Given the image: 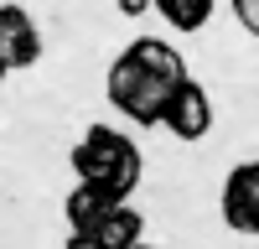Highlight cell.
Segmentation results:
<instances>
[{
    "label": "cell",
    "instance_id": "obj_10",
    "mask_svg": "<svg viewBox=\"0 0 259 249\" xmlns=\"http://www.w3.org/2000/svg\"><path fill=\"white\" fill-rule=\"evenodd\" d=\"M62 249H104L94 234H68V244H62Z\"/></svg>",
    "mask_w": 259,
    "mask_h": 249
},
{
    "label": "cell",
    "instance_id": "obj_4",
    "mask_svg": "<svg viewBox=\"0 0 259 249\" xmlns=\"http://www.w3.org/2000/svg\"><path fill=\"white\" fill-rule=\"evenodd\" d=\"M0 62H6V73L41 62V26L31 21L26 6H11V0L0 6Z\"/></svg>",
    "mask_w": 259,
    "mask_h": 249
},
{
    "label": "cell",
    "instance_id": "obj_1",
    "mask_svg": "<svg viewBox=\"0 0 259 249\" xmlns=\"http://www.w3.org/2000/svg\"><path fill=\"white\" fill-rule=\"evenodd\" d=\"M187 78L182 52L161 36H135L130 47L109 62V78H104V94L109 104L130 119V124H161L166 99L177 94V83Z\"/></svg>",
    "mask_w": 259,
    "mask_h": 249
},
{
    "label": "cell",
    "instance_id": "obj_9",
    "mask_svg": "<svg viewBox=\"0 0 259 249\" xmlns=\"http://www.w3.org/2000/svg\"><path fill=\"white\" fill-rule=\"evenodd\" d=\"M233 6V21L249 31V36H259V0H228Z\"/></svg>",
    "mask_w": 259,
    "mask_h": 249
},
{
    "label": "cell",
    "instance_id": "obj_12",
    "mask_svg": "<svg viewBox=\"0 0 259 249\" xmlns=\"http://www.w3.org/2000/svg\"><path fill=\"white\" fill-rule=\"evenodd\" d=\"M130 249H156V244H145V239H140V244H130Z\"/></svg>",
    "mask_w": 259,
    "mask_h": 249
},
{
    "label": "cell",
    "instance_id": "obj_2",
    "mask_svg": "<svg viewBox=\"0 0 259 249\" xmlns=\"http://www.w3.org/2000/svg\"><path fill=\"white\" fill-rule=\"evenodd\" d=\"M68 161H73L78 182H94V187H104V192H114V197H135V187L145 177L140 145L124 130H114V124H89Z\"/></svg>",
    "mask_w": 259,
    "mask_h": 249
},
{
    "label": "cell",
    "instance_id": "obj_11",
    "mask_svg": "<svg viewBox=\"0 0 259 249\" xmlns=\"http://www.w3.org/2000/svg\"><path fill=\"white\" fill-rule=\"evenodd\" d=\"M145 6H150V0H119V11H124V16H140Z\"/></svg>",
    "mask_w": 259,
    "mask_h": 249
},
{
    "label": "cell",
    "instance_id": "obj_5",
    "mask_svg": "<svg viewBox=\"0 0 259 249\" xmlns=\"http://www.w3.org/2000/svg\"><path fill=\"white\" fill-rule=\"evenodd\" d=\"M161 124H166V130L177 135V140H202V135L212 130V99H207V89H202V83L192 78V73L177 83V94L166 99Z\"/></svg>",
    "mask_w": 259,
    "mask_h": 249
},
{
    "label": "cell",
    "instance_id": "obj_7",
    "mask_svg": "<svg viewBox=\"0 0 259 249\" xmlns=\"http://www.w3.org/2000/svg\"><path fill=\"white\" fill-rule=\"evenodd\" d=\"M94 239H99L104 249H130V244H140V239H145V218H140V208L119 202L114 213L94 228Z\"/></svg>",
    "mask_w": 259,
    "mask_h": 249
},
{
    "label": "cell",
    "instance_id": "obj_13",
    "mask_svg": "<svg viewBox=\"0 0 259 249\" xmlns=\"http://www.w3.org/2000/svg\"><path fill=\"white\" fill-rule=\"evenodd\" d=\"M0 83H6V62H0Z\"/></svg>",
    "mask_w": 259,
    "mask_h": 249
},
{
    "label": "cell",
    "instance_id": "obj_6",
    "mask_svg": "<svg viewBox=\"0 0 259 249\" xmlns=\"http://www.w3.org/2000/svg\"><path fill=\"white\" fill-rule=\"evenodd\" d=\"M119 202H130V197H114V192H104V187H94V182H78L73 192H68V202H62V213H68V234H94Z\"/></svg>",
    "mask_w": 259,
    "mask_h": 249
},
{
    "label": "cell",
    "instance_id": "obj_3",
    "mask_svg": "<svg viewBox=\"0 0 259 249\" xmlns=\"http://www.w3.org/2000/svg\"><path fill=\"white\" fill-rule=\"evenodd\" d=\"M223 223L244 239H259V161H239L233 172L223 177Z\"/></svg>",
    "mask_w": 259,
    "mask_h": 249
},
{
    "label": "cell",
    "instance_id": "obj_8",
    "mask_svg": "<svg viewBox=\"0 0 259 249\" xmlns=\"http://www.w3.org/2000/svg\"><path fill=\"white\" fill-rule=\"evenodd\" d=\"M150 6L171 31H202L212 21V11H218V0H150Z\"/></svg>",
    "mask_w": 259,
    "mask_h": 249
}]
</instances>
